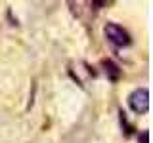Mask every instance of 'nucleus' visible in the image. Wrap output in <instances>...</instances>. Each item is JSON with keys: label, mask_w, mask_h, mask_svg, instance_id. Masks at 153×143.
<instances>
[{"label": "nucleus", "mask_w": 153, "mask_h": 143, "mask_svg": "<svg viewBox=\"0 0 153 143\" xmlns=\"http://www.w3.org/2000/svg\"><path fill=\"white\" fill-rule=\"evenodd\" d=\"M103 32H105V38H107L115 48H126V46L132 44V38L128 35V31L123 29L121 25H117V23H107L105 29H103Z\"/></svg>", "instance_id": "obj_1"}, {"label": "nucleus", "mask_w": 153, "mask_h": 143, "mask_svg": "<svg viewBox=\"0 0 153 143\" xmlns=\"http://www.w3.org/2000/svg\"><path fill=\"white\" fill-rule=\"evenodd\" d=\"M128 107L136 114H146L149 111V92L147 88H138L128 95Z\"/></svg>", "instance_id": "obj_2"}, {"label": "nucleus", "mask_w": 153, "mask_h": 143, "mask_svg": "<svg viewBox=\"0 0 153 143\" xmlns=\"http://www.w3.org/2000/svg\"><path fill=\"white\" fill-rule=\"evenodd\" d=\"M102 67H103L105 74H107V78H109V80H113V82H117V80H119V76H121V69H119V67L115 65L111 59H105V61H102Z\"/></svg>", "instance_id": "obj_3"}, {"label": "nucleus", "mask_w": 153, "mask_h": 143, "mask_svg": "<svg viewBox=\"0 0 153 143\" xmlns=\"http://www.w3.org/2000/svg\"><path fill=\"white\" fill-rule=\"evenodd\" d=\"M140 143H147V139H149V132L147 130H143V132H140Z\"/></svg>", "instance_id": "obj_4"}]
</instances>
